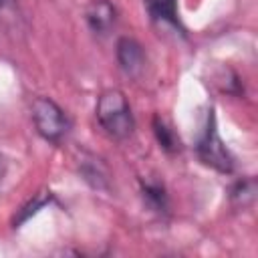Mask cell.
<instances>
[{
  "label": "cell",
  "mask_w": 258,
  "mask_h": 258,
  "mask_svg": "<svg viewBox=\"0 0 258 258\" xmlns=\"http://www.w3.org/2000/svg\"><path fill=\"white\" fill-rule=\"evenodd\" d=\"M95 115L103 131L113 139H127L135 129V119L129 101L119 89H107L99 95Z\"/></svg>",
  "instance_id": "1"
},
{
  "label": "cell",
  "mask_w": 258,
  "mask_h": 258,
  "mask_svg": "<svg viewBox=\"0 0 258 258\" xmlns=\"http://www.w3.org/2000/svg\"><path fill=\"white\" fill-rule=\"evenodd\" d=\"M196 151H198V157L208 167H212V169H216L220 173H232L234 157H232L230 149L224 145V141H222V137L218 133L214 109H210L208 115H206V123L202 127L198 143H196Z\"/></svg>",
  "instance_id": "2"
},
{
  "label": "cell",
  "mask_w": 258,
  "mask_h": 258,
  "mask_svg": "<svg viewBox=\"0 0 258 258\" xmlns=\"http://www.w3.org/2000/svg\"><path fill=\"white\" fill-rule=\"evenodd\" d=\"M32 123L36 133L50 143H60L71 131L69 115L48 97H36L32 101Z\"/></svg>",
  "instance_id": "3"
},
{
  "label": "cell",
  "mask_w": 258,
  "mask_h": 258,
  "mask_svg": "<svg viewBox=\"0 0 258 258\" xmlns=\"http://www.w3.org/2000/svg\"><path fill=\"white\" fill-rule=\"evenodd\" d=\"M115 54H117L119 67L129 77H137L145 69V52H143V46L135 38H131V36H121L117 40Z\"/></svg>",
  "instance_id": "4"
},
{
  "label": "cell",
  "mask_w": 258,
  "mask_h": 258,
  "mask_svg": "<svg viewBox=\"0 0 258 258\" xmlns=\"http://www.w3.org/2000/svg\"><path fill=\"white\" fill-rule=\"evenodd\" d=\"M85 20L95 34H107L117 20V10L109 0H91L85 10Z\"/></svg>",
  "instance_id": "5"
},
{
  "label": "cell",
  "mask_w": 258,
  "mask_h": 258,
  "mask_svg": "<svg viewBox=\"0 0 258 258\" xmlns=\"http://www.w3.org/2000/svg\"><path fill=\"white\" fill-rule=\"evenodd\" d=\"M141 198L145 206L155 214H167L169 210V198L165 191V185L157 179H141Z\"/></svg>",
  "instance_id": "6"
},
{
  "label": "cell",
  "mask_w": 258,
  "mask_h": 258,
  "mask_svg": "<svg viewBox=\"0 0 258 258\" xmlns=\"http://www.w3.org/2000/svg\"><path fill=\"white\" fill-rule=\"evenodd\" d=\"M143 2H145V8L151 20L183 30L179 22V14H177V0H143Z\"/></svg>",
  "instance_id": "7"
},
{
  "label": "cell",
  "mask_w": 258,
  "mask_h": 258,
  "mask_svg": "<svg viewBox=\"0 0 258 258\" xmlns=\"http://www.w3.org/2000/svg\"><path fill=\"white\" fill-rule=\"evenodd\" d=\"M256 191H258V185H256V179L254 177H242V179L234 181L232 187H230V191H228V198H230L232 208L244 210V208L252 206L254 200H256Z\"/></svg>",
  "instance_id": "8"
},
{
  "label": "cell",
  "mask_w": 258,
  "mask_h": 258,
  "mask_svg": "<svg viewBox=\"0 0 258 258\" xmlns=\"http://www.w3.org/2000/svg\"><path fill=\"white\" fill-rule=\"evenodd\" d=\"M153 133H155V139L159 143V147L167 153H177L181 149V141H179V135L161 119V117H153Z\"/></svg>",
  "instance_id": "9"
},
{
  "label": "cell",
  "mask_w": 258,
  "mask_h": 258,
  "mask_svg": "<svg viewBox=\"0 0 258 258\" xmlns=\"http://www.w3.org/2000/svg\"><path fill=\"white\" fill-rule=\"evenodd\" d=\"M81 175L93 187H99V189H105L107 187V171H105L103 163L97 157H89V159H83L81 161Z\"/></svg>",
  "instance_id": "10"
},
{
  "label": "cell",
  "mask_w": 258,
  "mask_h": 258,
  "mask_svg": "<svg viewBox=\"0 0 258 258\" xmlns=\"http://www.w3.org/2000/svg\"><path fill=\"white\" fill-rule=\"evenodd\" d=\"M52 202V194L50 191H40V194H36L26 206H22L20 210H18V216H14V228H18L20 224H24L30 216H34V214H38L44 206H48Z\"/></svg>",
  "instance_id": "11"
},
{
  "label": "cell",
  "mask_w": 258,
  "mask_h": 258,
  "mask_svg": "<svg viewBox=\"0 0 258 258\" xmlns=\"http://www.w3.org/2000/svg\"><path fill=\"white\" fill-rule=\"evenodd\" d=\"M0 20L2 24H18L20 10L16 0H0Z\"/></svg>",
  "instance_id": "12"
},
{
  "label": "cell",
  "mask_w": 258,
  "mask_h": 258,
  "mask_svg": "<svg viewBox=\"0 0 258 258\" xmlns=\"http://www.w3.org/2000/svg\"><path fill=\"white\" fill-rule=\"evenodd\" d=\"M4 171H6V161H4V155L0 153V179L4 177Z\"/></svg>",
  "instance_id": "13"
}]
</instances>
